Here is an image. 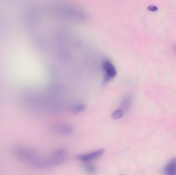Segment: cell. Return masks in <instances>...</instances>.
I'll use <instances>...</instances> for the list:
<instances>
[{"label": "cell", "mask_w": 176, "mask_h": 175, "mask_svg": "<svg viewBox=\"0 0 176 175\" xmlns=\"http://www.w3.org/2000/svg\"><path fill=\"white\" fill-rule=\"evenodd\" d=\"M51 130L59 135L70 136L73 134L74 130L73 127L70 125L58 123L52 127Z\"/></svg>", "instance_id": "cell-1"}, {"label": "cell", "mask_w": 176, "mask_h": 175, "mask_svg": "<svg viewBox=\"0 0 176 175\" xmlns=\"http://www.w3.org/2000/svg\"><path fill=\"white\" fill-rule=\"evenodd\" d=\"M105 152L103 149H100L89 153L82 154L77 156V159L82 162H89L102 156Z\"/></svg>", "instance_id": "cell-2"}, {"label": "cell", "mask_w": 176, "mask_h": 175, "mask_svg": "<svg viewBox=\"0 0 176 175\" xmlns=\"http://www.w3.org/2000/svg\"><path fill=\"white\" fill-rule=\"evenodd\" d=\"M103 70L105 72V75L110 77L111 79L115 78L117 74V71L111 62L109 60H105L103 64Z\"/></svg>", "instance_id": "cell-3"}, {"label": "cell", "mask_w": 176, "mask_h": 175, "mask_svg": "<svg viewBox=\"0 0 176 175\" xmlns=\"http://www.w3.org/2000/svg\"><path fill=\"white\" fill-rule=\"evenodd\" d=\"M132 101L133 97L130 95H127L124 98L120 105V109H122L124 113H126L130 110L132 104Z\"/></svg>", "instance_id": "cell-4"}, {"label": "cell", "mask_w": 176, "mask_h": 175, "mask_svg": "<svg viewBox=\"0 0 176 175\" xmlns=\"http://www.w3.org/2000/svg\"><path fill=\"white\" fill-rule=\"evenodd\" d=\"M166 175H176V159H172L169 161L164 170Z\"/></svg>", "instance_id": "cell-5"}, {"label": "cell", "mask_w": 176, "mask_h": 175, "mask_svg": "<svg viewBox=\"0 0 176 175\" xmlns=\"http://www.w3.org/2000/svg\"><path fill=\"white\" fill-rule=\"evenodd\" d=\"M53 155L58 159L64 160L67 155V151L64 148H58L56 150H55L54 152L53 153Z\"/></svg>", "instance_id": "cell-6"}, {"label": "cell", "mask_w": 176, "mask_h": 175, "mask_svg": "<svg viewBox=\"0 0 176 175\" xmlns=\"http://www.w3.org/2000/svg\"><path fill=\"white\" fill-rule=\"evenodd\" d=\"M85 108L86 107L84 104L79 103L73 106L71 109V111L74 114H80L85 110Z\"/></svg>", "instance_id": "cell-7"}, {"label": "cell", "mask_w": 176, "mask_h": 175, "mask_svg": "<svg viewBox=\"0 0 176 175\" xmlns=\"http://www.w3.org/2000/svg\"><path fill=\"white\" fill-rule=\"evenodd\" d=\"M124 114V112L120 108L118 109L115 110V112H113L112 115H111V118L114 120L120 119L123 117Z\"/></svg>", "instance_id": "cell-8"}, {"label": "cell", "mask_w": 176, "mask_h": 175, "mask_svg": "<svg viewBox=\"0 0 176 175\" xmlns=\"http://www.w3.org/2000/svg\"><path fill=\"white\" fill-rule=\"evenodd\" d=\"M85 169L86 171L90 173H94L96 171L95 166L93 164H87L85 166Z\"/></svg>", "instance_id": "cell-9"}, {"label": "cell", "mask_w": 176, "mask_h": 175, "mask_svg": "<svg viewBox=\"0 0 176 175\" xmlns=\"http://www.w3.org/2000/svg\"><path fill=\"white\" fill-rule=\"evenodd\" d=\"M148 9L151 11H156L158 10V8L155 6L151 5L148 7Z\"/></svg>", "instance_id": "cell-10"}, {"label": "cell", "mask_w": 176, "mask_h": 175, "mask_svg": "<svg viewBox=\"0 0 176 175\" xmlns=\"http://www.w3.org/2000/svg\"><path fill=\"white\" fill-rule=\"evenodd\" d=\"M174 48H175V50H176V46H175Z\"/></svg>", "instance_id": "cell-11"}]
</instances>
